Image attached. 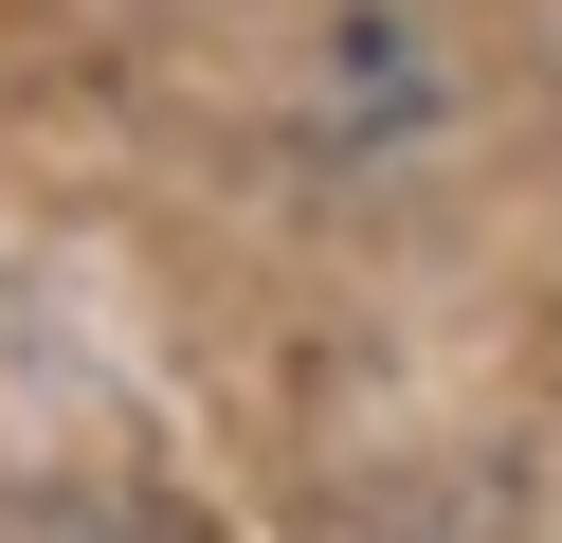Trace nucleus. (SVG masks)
I'll return each instance as SVG.
<instances>
[]
</instances>
